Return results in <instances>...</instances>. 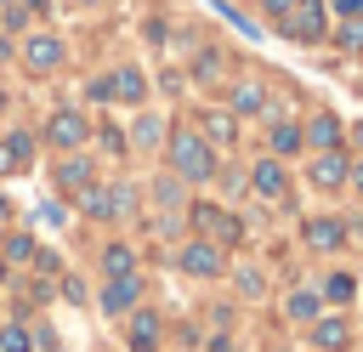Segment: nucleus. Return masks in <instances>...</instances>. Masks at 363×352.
I'll use <instances>...</instances> for the list:
<instances>
[{"mask_svg": "<svg viewBox=\"0 0 363 352\" xmlns=\"http://www.w3.org/2000/svg\"><path fill=\"white\" fill-rule=\"evenodd\" d=\"M0 221H6V199H0Z\"/></svg>", "mask_w": 363, "mask_h": 352, "instance_id": "7c9ffc66", "label": "nucleus"}, {"mask_svg": "<svg viewBox=\"0 0 363 352\" xmlns=\"http://www.w3.org/2000/svg\"><path fill=\"white\" fill-rule=\"evenodd\" d=\"M130 301H136V273H130V278H113V284H108V295H102V307H108V312H125Z\"/></svg>", "mask_w": 363, "mask_h": 352, "instance_id": "9b49d317", "label": "nucleus"}, {"mask_svg": "<svg viewBox=\"0 0 363 352\" xmlns=\"http://www.w3.org/2000/svg\"><path fill=\"white\" fill-rule=\"evenodd\" d=\"M153 335H159V318H153V312H136V324H130V352H153Z\"/></svg>", "mask_w": 363, "mask_h": 352, "instance_id": "f8f14e48", "label": "nucleus"}, {"mask_svg": "<svg viewBox=\"0 0 363 352\" xmlns=\"http://www.w3.org/2000/svg\"><path fill=\"white\" fill-rule=\"evenodd\" d=\"M340 45H346V51H363V23H346V28H340Z\"/></svg>", "mask_w": 363, "mask_h": 352, "instance_id": "a878e982", "label": "nucleus"}, {"mask_svg": "<svg viewBox=\"0 0 363 352\" xmlns=\"http://www.w3.org/2000/svg\"><path fill=\"white\" fill-rule=\"evenodd\" d=\"M193 227H204L210 238H227V244L238 238V221H233V216H221L216 204H199V210H193Z\"/></svg>", "mask_w": 363, "mask_h": 352, "instance_id": "20e7f679", "label": "nucleus"}, {"mask_svg": "<svg viewBox=\"0 0 363 352\" xmlns=\"http://www.w3.org/2000/svg\"><path fill=\"white\" fill-rule=\"evenodd\" d=\"M108 91H113L119 102H142V91H147V79H142L136 68H119V74L108 79Z\"/></svg>", "mask_w": 363, "mask_h": 352, "instance_id": "6e6552de", "label": "nucleus"}, {"mask_svg": "<svg viewBox=\"0 0 363 352\" xmlns=\"http://www.w3.org/2000/svg\"><path fill=\"white\" fill-rule=\"evenodd\" d=\"M0 278H6V261H0Z\"/></svg>", "mask_w": 363, "mask_h": 352, "instance_id": "473e14b6", "label": "nucleus"}, {"mask_svg": "<svg viewBox=\"0 0 363 352\" xmlns=\"http://www.w3.org/2000/svg\"><path fill=\"white\" fill-rule=\"evenodd\" d=\"M0 352H28V335H23V329H6V335H0Z\"/></svg>", "mask_w": 363, "mask_h": 352, "instance_id": "393cba45", "label": "nucleus"}, {"mask_svg": "<svg viewBox=\"0 0 363 352\" xmlns=\"http://www.w3.org/2000/svg\"><path fill=\"white\" fill-rule=\"evenodd\" d=\"M272 148H278V153H295V148H301V131H295V125H278V131H272Z\"/></svg>", "mask_w": 363, "mask_h": 352, "instance_id": "a211bd4d", "label": "nucleus"}, {"mask_svg": "<svg viewBox=\"0 0 363 352\" xmlns=\"http://www.w3.org/2000/svg\"><path fill=\"white\" fill-rule=\"evenodd\" d=\"M346 335H352V329H346V318H323V324H318V346H323V352H340V346H346Z\"/></svg>", "mask_w": 363, "mask_h": 352, "instance_id": "ddd939ff", "label": "nucleus"}, {"mask_svg": "<svg viewBox=\"0 0 363 352\" xmlns=\"http://www.w3.org/2000/svg\"><path fill=\"white\" fill-rule=\"evenodd\" d=\"M102 267H108L113 278H130V273H136V255H130L125 244H108V255H102Z\"/></svg>", "mask_w": 363, "mask_h": 352, "instance_id": "4468645a", "label": "nucleus"}, {"mask_svg": "<svg viewBox=\"0 0 363 352\" xmlns=\"http://www.w3.org/2000/svg\"><path fill=\"white\" fill-rule=\"evenodd\" d=\"M28 6H51V0H28Z\"/></svg>", "mask_w": 363, "mask_h": 352, "instance_id": "2f4dec72", "label": "nucleus"}, {"mask_svg": "<svg viewBox=\"0 0 363 352\" xmlns=\"http://www.w3.org/2000/svg\"><path fill=\"white\" fill-rule=\"evenodd\" d=\"M352 182H357V187H363V165H357V170H352Z\"/></svg>", "mask_w": 363, "mask_h": 352, "instance_id": "c756f323", "label": "nucleus"}, {"mask_svg": "<svg viewBox=\"0 0 363 352\" xmlns=\"http://www.w3.org/2000/svg\"><path fill=\"white\" fill-rule=\"evenodd\" d=\"M147 142H159V119H136V148H147Z\"/></svg>", "mask_w": 363, "mask_h": 352, "instance_id": "5701e85b", "label": "nucleus"}, {"mask_svg": "<svg viewBox=\"0 0 363 352\" xmlns=\"http://www.w3.org/2000/svg\"><path fill=\"white\" fill-rule=\"evenodd\" d=\"M335 136H340L335 114H318V119H312V142H318V148H335Z\"/></svg>", "mask_w": 363, "mask_h": 352, "instance_id": "dca6fc26", "label": "nucleus"}, {"mask_svg": "<svg viewBox=\"0 0 363 352\" xmlns=\"http://www.w3.org/2000/svg\"><path fill=\"white\" fill-rule=\"evenodd\" d=\"M289 312H295V318H318V295H312V290L289 295Z\"/></svg>", "mask_w": 363, "mask_h": 352, "instance_id": "412c9836", "label": "nucleus"}, {"mask_svg": "<svg viewBox=\"0 0 363 352\" xmlns=\"http://www.w3.org/2000/svg\"><path fill=\"white\" fill-rule=\"evenodd\" d=\"M340 238H346L340 221H312V227H306V244H312V250H340Z\"/></svg>", "mask_w": 363, "mask_h": 352, "instance_id": "9d476101", "label": "nucleus"}, {"mask_svg": "<svg viewBox=\"0 0 363 352\" xmlns=\"http://www.w3.org/2000/svg\"><path fill=\"white\" fill-rule=\"evenodd\" d=\"M255 193H261V199H284V170H278L272 159L255 165Z\"/></svg>", "mask_w": 363, "mask_h": 352, "instance_id": "1a4fd4ad", "label": "nucleus"}, {"mask_svg": "<svg viewBox=\"0 0 363 352\" xmlns=\"http://www.w3.org/2000/svg\"><path fill=\"white\" fill-rule=\"evenodd\" d=\"M182 267L199 273V278H216V273H221V255H216L210 244H187V250H182Z\"/></svg>", "mask_w": 363, "mask_h": 352, "instance_id": "0eeeda50", "label": "nucleus"}, {"mask_svg": "<svg viewBox=\"0 0 363 352\" xmlns=\"http://www.w3.org/2000/svg\"><path fill=\"white\" fill-rule=\"evenodd\" d=\"M0 170H11V153H6V148H0Z\"/></svg>", "mask_w": 363, "mask_h": 352, "instance_id": "c85d7f7f", "label": "nucleus"}, {"mask_svg": "<svg viewBox=\"0 0 363 352\" xmlns=\"http://www.w3.org/2000/svg\"><path fill=\"white\" fill-rule=\"evenodd\" d=\"M85 136H91V125L79 114H51V125H45V142H57V148H79Z\"/></svg>", "mask_w": 363, "mask_h": 352, "instance_id": "f03ea898", "label": "nucleus"}, {"mask_svg": "<svg viewBox=\"0 0 363 352\" xmlns=\"http://www.w3.org/2000/svg\"><path fill=\"white\" fill-rule=\"evenodd\" d=\"M23 57H28V68H57V62H62V40H51V34H34Z\"/></svg>", "mask_w": 363, "mask_h": 352, "instance_id": "423d86ee", "label": "nucleus"}, {"mask_svg": "<svg viewBox=\"0 0 363 352\" xmlns=\"http://www.w3.org/2000/svg\"><path fill=\"white\" fill-rule=\"evenodd\" d=\"M62 182H68V187H85V182H91V170H85L79 159H68V165H62Z\"/></svg>", "mask_w": 363, "mask_h": 352, "instance_id": "4be33fe9", "label": "nucleus"}, {"mask_svg": "<svg viewBox=\"0 0 363 352\" xmlns=\"http://www.w3.org/2000/svg\"><path fill=\"white\" fill-rule=\"evenodd\" d=\"M6 153H11V170H23V165H28V153H34V142H28V136H11V142H6Z\"/></svg>", "mask_w": 363, "mask_h": 352, "instance_id": "6ab92c4d", "label": "nucleus"}, {"mask_svg": "<svg viewBox=\"0 0 363 352\" xmlns=\"http://www.w3.org/2000/svg\"><path fill=\"white\" fill-rule=\"evenodd\" d=\"M170 165H176L187 182H210V176H216V159H210V148H204L193 131H176V142H170Z\"/></svg>", "mask_w": 363, "mask_h": 352, "instance_id": "f257e3e1", "label": "nucleus"}, {"mask_svg": "<svg viewBox=\"0 0 363 352\" xmlns=\"http://www.w3.org/2000/svg\"><path fill=\"white\" fill-rule=\"evenodd\" d=\"M312 182H318V187H340V182H346V159H340L335 148H323V153L312 159Z\"/></svg>", "mask_w": 363, "mask_h": 352, "instance_id": "39448f33", "label": "nucleus"}, {"mask_svg": "<svg viewBox=\"0 0 363 352\" xmlns=\"http://www.w3.org/2000/svg\"><path fill=\"white\" fill-rule=\"evenodd\" d=\"M301 0H267V11H295Z\"/></svg>", "mask_w": 363, "mask_h": 352, "instance_id": "bb28decb", "label": "nucleus"}, {"mask_svg": "<svg viewBox=\"0 0 363 352\" xmlns=\"http://www.w3.org/2000/svg\"><path fill=\"white\" fill-rule=\"evenodd\" d=\"M233 108H238V114H261V108H267V91H261V85H238V91H233Z\"/></svg>", "mask_w": 363, "mask_h": 352, "instance_id": "2eb2a0df", "label": "nucleus"}, {"mask_svg": "<svg viewBox=\"0 0 363 352\" xmlns=\"http://www.w3.org/2000/svg\"><path fill=\"white\" fill-rule=\"evenodd\" d=\"M204 131L210 142H233V114H204Z\"/></svg>", "mask_w": 363, "mask_h": 352, "instance_id": "f3484780", "label": "nucleus"}, {"mask_svg": "<svg viewBox=\"0 0 363 352\" xmlns=\"http://www.w3.org/2000/svg\"><path fill=\"white\" fill-rule=\"evenodd\" d=\"M79 204H85L91 216H113V204H108V193H96V187H85V193H79Z\"/></svg>", "mask_w": 363, "mask_h": 352, "instance_id": "aec40b11", "label": "nucleus"}, {"mask_svg": "<svg viewBox=\"0 0 363 352\" xmlns=\"http://www.w3.org/2000/svg\"><path fill=\"white\" fill-rule=\"evenodd\" d=\"M0 102H6V97H0Z\"/></svg>", "mask_w": 363, "mask_h": 352, "instance_id": "72a5a7b5", "label": "nucleus"}, {"mask_svg": "<svg viewBox=\"0 0 363 352\" xmlns=\"http://www.w3.org/2000/svg\"><path fill=\"white\" fill-rule=\"evenodd\" d=\"M329 301H352V278H346V273L329 278Z\"/></svg>", "mask_w": 363, "mask_h": 352, "instance_id": "b1692460", "label": "nucleus"}, {"mask_svg": "<svg viewBox=\"0 0 363 352\" xmlns=\"http://www.w3.org/2000/svg\"><path fill=\"white\" fill-rule=\"evenodd\" d=\"M0 6H6V0H0Z\"/></svg>", "mask_w": 363, "mask_h": 352, "instance_id": "f704fd0d", "label": "nucleus"}, {"mask_svg": "<svg viewBox=\"0 0 363 352\" xmlns=\"http://www.w3.org/2000/svg\"><path fill=\"white\" fill-rule=\"evenodd\" d=\"M289 34H295V40H318V34H323V6H318V0L295 6V11H289Z\"/></svg>", "mask_w": 363, "mask_h": 352, "instance_id": "7ed1b4c3", "label": "nucleus"}, {"mask_svg": "<svg viewBox=\"0 0 363 352\" xmlns=\"http://www.w3.org/2000/svg\"><path fill=\"white\" fill-rule=\"evenodd\" d=\"M340 11H346V17H357V11H363V0H340Z\"/></svg>", "mask_w": 363, "mask_h": 352, "instance_id": "cd10ccee", "label": "nucleus"}]
</instances>
